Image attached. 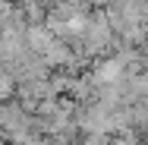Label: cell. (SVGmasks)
Masks as SVG:
<instances>
[{"mask_svg":"<svg viewBox=\"0 0 148 145\" xmlns=\"http://www.w3.org/2000/svg\"><path fill=\"white\" fill-rule=\"evenodd\" d=\"M25 126H29V111L22 104H10V101L0 104V129H6L13 136H22Z\"/></svg>","mask_w":148,"mask_h":145,"instance_id":"1","label":"cell"},{"mask_svg":"<svg viewBox=\"0 0 148 145\" xmlns=\"http://www.w3.org/2000/svg\"><path fill=\"white\" fill-rule=\"evenodd\" d=\"M123 73V60L120 57H110V60H101L98 69H95V82L98 85H114Z\"/></svg>","mask_w":148,"mask_h":145,"instance_id":"2","label":"cell"},{"mask_svg":"<svg viewBox=\"0 0 148 145\" xmlns=\"http://www.w3.org/2000/svg\"><path fill=\"white\" fill-rule=\"evenodd\" d=\"M10 91H13V76L10 73H0V104L10 98Z\"/></svg>","mask_w":148,"mask_h":145,"instance_id":"3","label":"cell"},{"mask_svg":"<svg viewBox=\"0 0 148 145\" xmlns=\"http://www.w3.org/2000/svg\"><path fill=\"white\" fill-rule=\"evenodd\" d=\"M95 3H107V0H95Z\"/></svg>","mask_w":148,"mask_h":145,"instance_id":"4","label":"cell"}]
</instances>
